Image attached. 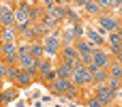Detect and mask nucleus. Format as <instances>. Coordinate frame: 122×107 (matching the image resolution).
I'll list each match as a JSON object with an SVG mask.
<instances>
[{"label": "nucleus", "mask_w": 122, "mask_h": 107, "mask_svg": "<svg viewBox=\"0 0 122 107\" xmlns=\"http://www.w3.org/2000/svg\"><path fill=\"white\" fill-rule=\"evenodd\" d=\"M25 72L26 73H28L30 76L31 78L33 77V76H35L37 74V72H38V70L37 69H35L33 66H30V68H28V69H25Z\"/></svg>", "instance_id": "47"}, {"label": "nucleus", "mask_w": 122, "mask_h": 107, "mask_svg": "<svg viewBox=\"0 0 122 107\" xmlns=\"http://www.w3.org/2000/svg\"><path fill=\"white\" fill-rule=\"evenodd\" d=\"M87 36L90 39V40L97 46H102L105 44V39L99 35L97 31H96V30L89 29L87 31Z\"/></svg>", "instance_id": "6"}, {"label": "nucleus", "mask_w": 122, "mask_h": 107, "mask_svg": "<svg viewBox=\"0 0 122 107\" xmlns=\"http://www.w3.org/2000/svg\"><path fill=\"white\" fill-rule=\"evenodd\" d=\"M43 4L45 5V6H44L45 9H46L47 11H49L50 13H51V11H52L53 8H54V4H55L54 1H44Z\"/></svg>", "instance_id": "43"}, {"label": "nucleus", "mask_w": 122, "mask_h": 107, "mask_svg": "<svg viewBox=\"0 0 122 107\" xmlns=\"http://www.w3.org/2000/svg\"><path fill=\"white\" fill-rule=\"evenodd\" d=\"M62 64L68 66V67H71V68H73L74 65H75V60H74L73 58H66V57H64Z\"/></svg>", "instance_id": "44"}, {"label": "nucleus", "mask_w": 122, "mask_h": 107, "mask_svg": "<svg viewBox=\"0 0 122 107\" xmlns=\"http://www.w3.org/2000/svg\"><path fill=\"white\" fill-rule=\"evenodd\" d=\"M45 43H46V45L53 48L56 50L61 48V43H60V41H59L56 38H54L53 36H48V37H46V39H45Z\"/></svg>", "instance_id": "19"}, {"label": "nucleus", "mask_w": 122, "mask_h": 107, "mask_svg": "<svg viewBox=\"0 0 122 107\" xmlns=\"http://www.w3.org/2000/svg\"><path fill=\"white\" fill-rule=\"evenodd\" d=\"M0 96L3 99L5 103H9L12 101L16 100L18 97V92L14 88H9L2 92H0Z\"/></svg>", "instance_id": "2"}, {"label": "nucleus", "mask_w": 122, "mask_h": 107, "mask_svg": "<svg viewBox=\"0 0 122 107\" xmlns=\"http://www.w3.org/2000/svg\"><path fill=\"white\" fill-rule=\"evenodd\" d=\"M74 37H75V35H74L73 29H67L65 31V33H64V39L67 40L68 42L72 41Z\"/></svg>", "instance_id": "40"}, {"label": "nucleus", "mask_w": 122, "mask_h": 107, "mask_svg": "<svg viewBox=\"0 0 122 107\" xmlns=\"http://www.w3.org/2000/svg\"><path fill=\"white\" fill-rule=\"evenodd\" d=\"M62 53L64 54V57H66V58H73L74 59V57L77 55V51L72 46H66L63 49Z\"/></svg>", "instance_id": "25"}, {"label": "nucleus", "mask_w": 122, "mask_h": 107, "mask_svg": "<svg viewBox=\"0 0 122 107\" xmlns=\"http://www.w3.org/2000/svg\"><path fill=\"white\" fill-rule=\"evenodd\" d=\"M106 82H107V86L109 89L113 90V91H115V92L119 91L120 88H121V81L118 80V79H116V78H114V77L108 76Z\"/></svg>", "instance_id": "13"}, {"label": "nucleus", "mask_w": 122, "mask_h": 107, "mask_svg": "<svg viewBox=\"0 0 122 107\" xmlns=\"http://www.w3.org/2000/svg\"><path fill=\"white\" fill-rule=\"evenodd\" d=\"M109 49L112 51V53L115 54V55L121 53V43H119V44H110Z\"/></svg>", "instance_id": "35"}, {"label": "nucleus", "mask_w": 122, "mask_h": 107, "mask_svg": "<svg viewBox=\"0 0 122 107\" xmlns=\"http://www.w3.org/2000/svg\"><path fill=\"white\" fill-rule=\"evenodd\" d=\"M110 76L116 78V79H118V80L121 79L122 70L119 64H116V65H114L111 68V70H110Z\"/></svg>", "instance_id": "23"}, {"label": "nucleus", "mask_w": 122, "mask_h": 107, "mask_svg": "<svg viewBox=\"0 0 122 107\" xmlns=\"http://www.w3.org/2000/svg\"><path fill=\"white\" fill-rule=\"evenodd\" d=\"M41 97V92H34L33 95H32V99H38V98H40Z\"/></svg>", "instance_id": "56"}, {"label": "nucleus", "mask_w": 122, "mask_h": 107, "mask_svg": "<svg viewBox=\"0 0 122 107\" xmlns=\"http://www.w3.org/2000/svg\"><path fill=\"white\" fill-rule=\"evenodd\" d=\"M0 50H1L2 54L6 56V55L16 53L17 52V47H16V44L14 42H5L1 46Z\"/></svg>", "instance_id": "11"}, {"label": "nucleus", "mask_w": 122, "mask_h": 107, "mask_svg": "<svg viewBox=\"0 0 122 107\" xmlns=\"http://www.w3.org/2000/svg\"><path fill=\"white\" fill-rule=\"evenodd\" d=\"M34 59H35V58L30 53H27V54H23V55H18V61L20 63V65L22 66L23 68L28 69L30 66H32Z\"/></svg>", "instance_id": "5"}, {"label": "nucleus", "mask_w": 122, "mask_h": 107, "mask_svg": "<svg viewBox=\"0 0 122 107\" xmlns=\"http://www.w3.org/2000/svg\"><path fill=\"white\" fill-rule=\"evenodd\" d=\"M86 71H88L91 75H94L95 73H97V72L100 70L97 66L96 65V64H94V63H91V64L86 66Z\"/></svg>", "instance_id": "41"}, {"label": "nucleus", "mask_w": 122, "mask_h": 107, "mask_svg": "<svg viewBox=\"0 0 122 107\" xmlns=\"http://www.w3.org/2000/svg\"><path fill=\"white\" fill-rule=\"evenodd\" d=\"M96 3L97 4V6L100 8H104V9H107L110 7V1L107 0H101V1H96Z\"/></svg>", "instance_id": "42"}, {"label": "nucleus", "mask_w": 122, "mask_h": 107, "mask_svg": "<svg viewBox=\"0 0 122 107\" xmlns=\"http://www.w3.org/2000/svg\"><path fill=\"white\" fill-rule=\"evenodd\" d=\"M97 33L100 36H101V37H103V36H105V35H107V31H106L104 29H102V28H99V29H98V32H97Z\"/></svg>", "instance_id": "55"}, {"label": "nucleus", "mask_w": 122, "mask_h": 107, "mask_svg": "<svg viewBox=\"0 0 122 107\" xmlns=\"http://www.w3.org/2000/svg\"><path fill=\"white\" fill-rule=\"evenodd\" d=\"M43 49H44V51H45L46 53H48L49 55H51V56H53V55H55L56 52H57V50H56L55 49L50 47V46L46 45V44H45V46L43 47Z\"/></svg>", "instance_id": "46"}, {"label": "nucleus", "mask_w": 122, "mask_h": 107, "mask_svg": "<svg viewBox=\"0 0 122 107\" xmlns=\"http://www.w3.org/2000/svg\"><path fill=\"white\" fill-rule=\"evenodd\" d=\"M5 102H4V101H3V99L1 98V96H0V106H2L3 104H4Z\"/></svg>", "instance_id": "60"}, {"label": "nucleus", "mask_w": 122, "mask_h": 107, "mask_svg": "<svg viewBox=\"0 0 122 107\" xmlns=\"http://www.w3.org/2000/svg\"><path fill=\"white\" fill-rule=\"evenodd\" d=\"M73 32H74V35L77 38H82V36L84 35V29L82 27V25L78 22L74 24V27H73Z\"/></svg>", "instance_id": "27"}, {"label": "nucleus", "mask_w": 122, "mask_h": 107, "mask_svg": "<svg viewBox=\"0 0 122 107\" xmlns=\"http://www.w3.org/2000/svg\"><path fill=\"white\" fill-rule=\"evenodd\" d=\"M69 84L70 81L66 78H61V79L57 78L54 82V88L61 92H64L68 90Z\"/></svg>", "instance_id": "7"}, {"label": "nucleus", "mask_w": 122, "mask_h": 107, "mask_svg": "<svg viewBox=\"0 0 122 107\" xmlns=\"http://www.w3.org/2000/svg\"><path fill=\"white\" fill-rule=\"evenodd\" d=\"M39 17L38 15V11L36 9V6H31L28 11V18L30 21H36L37 18Z\"/></svg>", "instance_id": "26"}, {"label": "nucleus", "mask_w": 122, "mask_h": 107, "mask_svg": "<svg viewBox=\"0 0 122 107\" xmlns=\"http://www.w3.org/2000/svg\"><path fill=\"white\" fill-rule=\"evenodd\" d=\"M97 100L100 104L102 106H108L111 103V100L109 99V97L107 96V94H104V93H97Z\"/></svg>", "instance_id": "24"}, {"label": "nucleus", "mask_w": 122, "mask_h": 107, "mask_svg": "<svg viewBox=\"0 0 122 107\" xmlns=\"http://www.w3.org/2000/svg\"><path fill=\"white\" fill-rule=\"evenodd\" d=\"M14 17H15V20H17L18 23L24 22L26 20H28V13L22 11L20 9L17 8V10L14 12Z\"/></svg>", "instance_id": "22"}, {"label": "nucleus", "mask_w": 122, "mask_h": 107, "mask_svg": "<svg viewBox=\"0 0 122 107\" xmlns=\"http://www.w3.org/2000/svg\"><path fill=\"white\" fill-rule=\"evenodd\" d=\"M67 15L70 17L71 18V20H73V21H75V23L76 22H78V20H79V15L76 13L75 11H73V9H70V8H68L67 9Z\"/></svg>", "instance_id": "38"}, {"label": "nucleus", "mask_w": 122, "mask_h": 107, "mask_svg": "<svg viewBox=\"0 0 122 107\" xmlns=\"http://www.w3.org/2000/svg\"><path fill=\"white\" fill-rule=\"evenodd\" d=\"M122 4V1H110V7H117Z\"/></svg>", "instance_id": "53"}, {"label": "nucleus", "mask_w": 122, "mask_h": 107, "mask_svg": "<svg viewBox=\"0 0 122 107\" xmlns=\"http://www.w3.org/2000/svg\"><path fill=\"white\" fill-rule=\"evenodd\" d=\"M2 39L5 42H14L16 39V31L13 28H6L2 32Z\"/></svg>", "instance_id": "9"}, {"label": "nucleus", "mask_w": 122, "mask_h": 107, "mask_svg": "<svg viewBox=\"0 0 122 107\" xmlns=\"http://www.w3.org/2000/svg\"><path fill=\"white\" fill-rule=\"evenodd\" d=\"M54 107H61V106L60 105V104H55Z\"/></svg>", "instance_id": "62"}, {"label": "nucleus", "mask_w": 122, "mask_h": 107, "mask_svg": "<svg viewBox=\"0 0 122 107\" xmlns=\"http://www.w3.org/2000/svg\"><path fill=\"white\" fill-rule=\"evenodd\" d=\"M41 65V59H39V58H38V59H34V61H33V64H32V66H33L35 69H37V70L39 71V69H40Z\"/></svg>", "instance_id": "52"}, {"label": "nucleus", "mask_w": 122, "mask_h": 107, "mask_svg": "<svg viewBox=\"0 0 122 107\" xmlns=\"http://www.w3.org/2000/svg\"><path fill=\"white\" fill-rule=\"evenodd\" d=\"M34 105H35V107H41V106H42L41 102H40V101H37L36 102L34 103Z\"/></svg>", "instance_id": "59"}, {"label": "nucleus", "mask_w": 122, "mask_h": 107, "mask_svg": "<svg viewBox=\"0 0 122 107\" xmlns=\"http://www.w3.org/2000/svg\"><path fill=\"white\" fill-rule=\"evenodd\" d=\"M116 56H117V59L118 60V64H120V63H121V59H122V53L117 54Z\"/></svg>", "instance_id": "58"}, {"label": "nucleus", "mask_w": 122, "mask_h": 107, "mask_svg": "<svg viewBox=\"0 0 122 107\" xmlns=\"http://www.w3.org/2000/svg\"><path fill=\"white\" fill-rule=\"evenodd\" d=\"M39 71H40L41 77L45 79V76L49 73L50 71H51V59H47L46 60H44L43 62H41V65L40 67Z\"/></svg>", "instance_id": "14"}, {"label": "nucleus", "mask_w": 122, "mask_h": 107, "mask_svg": "<svg viewBox=\"0 0 122 107\" xmlns=\"http://www.w3.org/2000/svg\"><path fill=\"white\" fill-rule=\"evenodd\" d=\"M107 77H108V74H107V72L106 71H104V70H99L97 73H95V74L93 75L94 81L97 83H105V82L107 81Z\"/></svg>", "instance_id": "17"}, {"label": "nucleus", "mask_w": 122, "mask_h": 107, "mask_svg": "<svg viewBox=\"0 0 122 107\" xmlns=\"http://www.w3.org/2000/svg\"><path fill=\"white\" fill-rule=\"evenodd\" d=\"M30 21L28 19V20H26V21H24V22L18 23V25H17V29L22 33V32H24L25 30L28 29L30 28Z\"/></svg>", "instance_id": "34"}, {"label": "nucleus", "mask_w": 122, "mask_h": 107, "mask_svg": "<svg viewBox=\"0 0 122 107\" xmlns=\"http://www.w3.org/2000/svg\"><path fill=\"white\" fill-rule=\"evenodd\" d=\"M30 45H22V46H19L18 49V55H23V54L30 53Z\"/></svg>", "instance_id": "37"}, {"label": "nucleus", "mask_w": 122, "mask_h": 107, "mask_svg": "<svg viewBox=\"0 0 122 107\" xmlns=\"http://www.w3.org/2000/svg\"><path fill=\"white\" fill-rule=\"evenodd\" d=\"M51 16L56 19V20H61L62 18H65V16L67 15V9L63 6H54L53 10L51 11Z\"/></svg>", "instance_id": "8"}, {"label": "nucleus", "mask_w": 122, "mask_h": 107, "mask_svg": "<svg viewBox=\"0 0 122 107\" xmlns=\"http://www.w3.org/2000/svg\"><path fill=\"white\" fill-rule=\"evenodd\" d=\"M73 83H75V85H78V86H82L85 84V82L83 80V77H82V74H79L77 72H73Z\"/></svg>", "instance_id": "28"}, {"label": "nucleus", "mask_w": 122, "mask_h": 107, "mask_svg": "<svg viewBox=\"0 0 122 107\" xmlns=\"http://www.w3.org/2000/svg\"><path fill=\"white\" fill-rule=\"evenodd\" d=\"M14 22H15V17H14L13 11L0 17V23L6 28H9L10 26H12Z\"/></svg>", "instance_id": "12"}, {"label": "nucleus", "mask_w": 122, "mask_h": 107, "mask_svg": "<svg viewBox=\"0 0 122 107\" xmlns=\"http://www.w3.org/2000/svg\"><path fill=\"white\" fill-rule=\"evenodd\" d=\"M51 101H52V98L49 95H43L41 97V102H50Z\"/></svg>", "instance_id": "54"}, {"label": "nucleus", "mask_w": 122, "mask_h": 107, "mask_svg": "<svg viewBox=\"0 0 122 107\" xmlns=\"http://www.w3.org/2000/svg\"><path fill=\"white\" fill-rule=\"evenodd\" d=\"M61 68L64 71V74H65V78L66 79H69V78L73 77V68H71V67H68V66L64 65V64H61Z\"/></svg>", "instance_id": "31"}, {"label": "nucleus", "mask_w": 122, "mask_h": 107, "mask_svg": "<svg viewBox=\"0 0 122 107\" xmlns=\"http://www.w3.org/2000/svg\"><path fill=\"white\" fill-rule=\"evenodd\" d=\"M88 105L89 107H103L100 104V102L97 100V98H91L88 102Z\"/></svg>", "instance_id": "48"}, {"label": "nucleus", "mask_w": 122, "mask_h": 107, "mask_svg": "<svg viewBox=\"0 0 122 107\" xmlns=\"http://www.w3.org/2000/svg\"><path fill=\"white\" fill-rule=\"evenodd\" d=\"M56 76L58 78H65V74H64V71L62 70V68H61V66H59L58 68H57V71H56Z\"/></svg>", "instance_id": "51"}, {"label": "nucleus", "mask_w": 122, "mask_h": 107, "mask_svg": "<svg viewBox=\"0 0 122 107\" xmlns=\"http://www.w3.org/2000/svg\"><path fill=\"white\" fill-rule=\"evenodd\" d=\"M69 107H76V105L73 104V103H70V104H69Z\"/></svg>", "instance_id": "61"}, {"label": "nucleus", "mask_w": 122, "mask_h": 107, "mask_svg": "<svg viewBox=\"0 0 122 107\" xmlns=\"http://www.w3.org/2000/svg\"><path fill=\"white\" fill-rule=\"evenodd\" d=\"M44 52V49L43 46L40 45V44H34L30 46V53L35 58V59H40V57H41Z\"/></svg>", "instance_id": "16"}, {"label": "nucleus", "mask_w": 122, "mask_h": 107, "mask_svg": "<svg viewBox=\"0 0 122 107\" xmlns=\"http://www.w3.org/2000/svg\"><path fill=\"white\" fill-rule=\"evenodd\" d=\"M81 60L85 66L93 63V56L91 54H81Z\"/></svg>", "instance_id": "29"}, {"label": "nucleus", "mask_w": 122, "mask_h": 107, "mask_svg": "<svg viewBox=\"0 0 122 107\" xmlns=\"http://www.w3.org/2000/svg\"><path fill=\"white\" fill-rule=\"evenodd\" d=\"M108 39H109L110 44H119V43H121V39L117 35L115 32L110 33Z\"/></svg>", "instance_id": "33"}, {"label": "nucleus", "mask_w": 122, "mask_h": 107, "mask_svg": "<svg viewBox=\"0 0 122 107\" xmlns=\"http://www.w3.org/2000/svg\"><path fill=\"white\" fill-rule=\"evenodd\" d=\"M82 77L85 83H91L94 82V79H93V75H91L87 71H86L85 72L82 73Z\"/></svg>", "instance_id": "39"}, {"label": "nucleus", "mask_w": 122, "mask_h": 107, "mask_svg": "<svg viewBox=\"0 0 122 107\" xmlns=\"http://www.w3.org/2000/svg\"><path fill=\"white\" fill-rule=\"evenodd\" d=\"M18 60V53H13L10 54V55H6L5 56V59H4V61H5V64L7 66H14Z\"/></svg>", "instance_id": "21"}, {"label": "nucleus", "mask_w": 122, "mask_h": 107, "mask_svg": "<svg viewBox=\"0 0 122 107\" xmlns=\"http://www.w3.org/2000/svg\"><path fill=\"white\" fill-rule=\"evenodd\" d=\"M107 62H108L107 55L104 53L103 51L93 56V63L96 64L99 69H102V68L106 67L107 65Z\"/></svg>", "instance_id": "4"}, {"label": "nucleus", "mask_w": 122, "mask_h": 107, "mask_svg": "<svg viewBox=\"0 0 122 107\" xmlns=\"http://www.w3.org/2000/svg\"><path fill=\"white\" fill-rule=\"evenodd\" d=\"M31 6L29 5V3L28 2H25V1H22V2H20L19 3V5H18V9H20V10H22V11L26 12V13H28L29 11V9H30V7Z\"/></svg>", "instance_id": "45"}, {"label": "nucleus", "mask_w": 122, "mask_h": 107, "mask_svg": "<svg viewBox=\"0 0 122 107\" xmlns=\"http://www.w3.org/2000/svg\"><path fill=\"white\" fill-rule=\"evenodd\" d=\"M15 82L17 83L18 85L23 86V87H27V86H30L31 84V83H32V78L28 73H26L24 71H18V76L16 78Z\"/></svg>", "instance_id": "3"}, {"label": "nucleus", "mask_w": 122, "mask_h": 107, "mask_svg": "<svg viewBox=\"0 0 122 107\" xmlns=\"http://www.w3.org/2000/svg\"><path fill=\"white\" fill-rule=\"evenodd\" d=\"M64 93H65L64 95H65L66 99L70 100V101H74L78 96L76 90H67L66 92H64Z\"/></svg>", "instance_id": "30"}, {"label": "nucleus", "mask_w": 122, "mask_h": 107, "mask_svg": "<svg viewBox=\"0 0 122 107\" xmlns=\"http://www.w3.org/2000/svg\"><path fill=\"white\" fill-rule=\"evenodd\" d=\"M45 80L47 81H50V82H52V81H55L56 80V71H51L45 76Z\"/></svg>", "instance_id": "49"}, {"label": "nucleus", "mask_w": 122, "mask_h": 107, "mask_svg": "<svg viewBox=\"0 0 122 107\" xmlns=\"http://www.w3.org/2000/svg\"><path fill=\"white\" fill-rule=\"evenodd\" d=\"M75 49L76 51L81 54H91V49L87 45V41L86 39H79L78 41L75 43Z\"/></svg>", "instance_id": "10"}, {"label": "nucleus", "mask_w": 122, "mask_h": 107, "mask_svg": "<svg viewBox=\"0 0 122 107\" xmlns=\"http://www.w3.org/2000/svg\"><path fill=\"white\" fill-rule=\"evenodd\" d=\"M85 8H86V11L90 15H96L100 12V7L97 6L96 2H93V1H89L85 6Z\"/></svg>", "instance_id": "18"}, {"label": "nucleus", "mask_w": 122, "mask_h": 107, "mask_svg": "<svg viewBox=\"0 0 122 107\" xmlns=\"http://www.w3.org/2000/svg\"><path fill=\"white\" fill-rule=\"evenodd\" d=\"M16 107H25L24 101H22V100H21V101H19L18 103L16 104Z\"/></svg>", "instance_id": "57"}, {"label": "nucleus", "mask_w": 122, "mask_h": 107, "mask_svg": "<svg viewBox=\"0 0 122 107\" xmlns=\"http://www.w3.org/2000/svg\"><path fill=\"white\" fill-rule=\"evenodd\" d=\"M57 21L58 20H56L51 16V14H46L43 17V22L46 25L47 28H54V27H56L57 26Z\"/></svg>", "instance_id": "20"}, {"label": "nucleus", "mask_w": 122, "mask_h": 107, "mask_svg": "<svg viewBox=\"0 0 122 107\" xmlns=\"http://www.w3.org/2000/svg\"><path fill=\"white\" fill-rule=\"evenodd\" d=\"M1 4H2V5H0V17H1V16H4V15H6L7 13L12 11V10L10 9L9 6H7L6 3L1 2Z\"/></svg>", "instance_id": "36"}, {"label": "nucleus", "mask_w": 122, "mask_h": 107, "mask_svg": "<svg viewBox=\"0 0 122 107\" xmlns=\"http://www.w3.org/2000/svg\"><path fill=\"white\" fill-rule=\"evenodd\" d=\"M18 70L16 66H6V79L9 82H14L16 80V78L18 76Z\"/></svg>", "instance_id": "15"}, {"label": "nucleus", "mask_w": 122, "mask_h": 107, "mask_svg": "<svg viewBox=\"0 0 122 107\" xmlns=\"http://www.w3.org/2000/svg\"><path fill=\"white\" fill-rule=\"evenodd\" d=\"M6 65L4 63H0V79L6 76Z\"/></svg>", "instance_id": "50"}, {"label": "nucleus", "mask_w": 122, "mask_h": 107, "mask_svg": "<svg viewBox=\"0 0 122 107\" xmlns=\"http://www.w3.org/2000/svg\"><path fill=\"white\" fill-rule=\"evenodd\" d=\"M99 24L101 25L102 29H104L107 32H116L117 30L120 28L119 21L116 18H107V17H103L99 18Z\"/></svg>", "instance_id": "1"}, {"label": "nucleus", "mask_w": 122, "mask_h": 107, "mask_svg": "<svg viewBox=\"0 0 122 107\" xmlns=\"http://www.w3.org/2000/svg\"><path fill=\"white\" fill-rule=\"evenodd\" d=\"M22 36H23V38H24L25 39L30 40V39H33L35 37V32H34L33 29H31L30 28H29L28 29L25 30L24 32H22Z\"/></svg>", "instance_id": "32"}]
</instances>
